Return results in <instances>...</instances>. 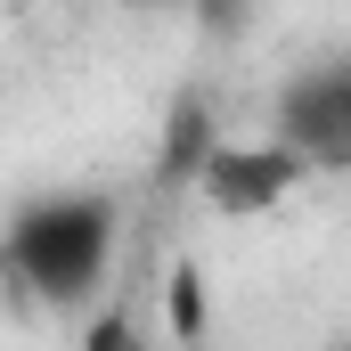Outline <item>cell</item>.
Returning a JSON list of instances; mask_svg holds the SVG:
<instances>
[{"instance_id": "obj_1", "label": "cell", "mask_w": 351, "mask_h": 351, "mask_svg": "<svg viewBox=\"0 0 351 351\" xmlns=\"http://www.w3.org/2000/svg\"><path fill=\"white\" fill-rule=\"evenodd\" d=\"M114 254H123V204L106 188H49L8 213L0 286H16L49 311H90L114 286Z\"/></svg>"}, {"instance_id": "obj_2", "label": "cell", "mask_w": 351, "mask_h": 351, "mask_svg": "<svg viewBox=\"0 0 351 351\" xmlns=\"http://www.w3.org/2000/svg\"><path fill=\"white\" fill-rule=\"evenodd\" d=\"M311 172H319V164L269 131V139H213L188 188H196L221 221H262V213H278V204H286Z\"/></svg>"}, {"instance_id": "obj_3", "label": "cell", "mask_w": 351, "mask_h": 351, "mask_svg": "<svg viewBox=\"0 0 351 351\" xmlns=\"http://www.w3.org/2000/svg\"><path fill=\"white\" fill-rule=\"evenodd\" d=\"M269 131L286 147H302L319 172H351V58H311L294 66L278 106H269Z\"/></svg>"}, {"instance_id": "obj_4", "label": "cell", "mask_w": 351, "mask_h": 351, "mask_svg": "<svg viewBox=\"0 0 351 351\" xmlns=\"http://www.w3.org/2000/svg\"><path fill=\"white\" fill-rule=\"evenodd\" d=\"M164 335L172 343H204L213 335V302H204V269L180 254L172 278H164Z\"/></svg>"}, {"instance_id": "obj_5", "label": "cell", "mask_w": 351, "mask_h": 351, "mask_svg": "<svg viewBox=\"0 0 351 351\" xmlns=\"http://www.w3.org/2000/svg\"><path fill=\"white\" fill-rule=\"evenodd\" d=\"M131 335H139V327H131L123 311H106V319H82V343H90V351H106V343H131Z\"/></svg>"}, {"instance_id": "obj_6", "label": "cell", "mask_w": 351, "mask_h": 351, "mask_svg": "<svg viewBox=\"0 0 351 351\" xmlns=\"http://www.w3.org/2000/svg\"><path fill=\"white\" fill-rule=\"evenodd\" d=\"M123 8H172V0H123Z\"/></svg>"}]
</instances>
